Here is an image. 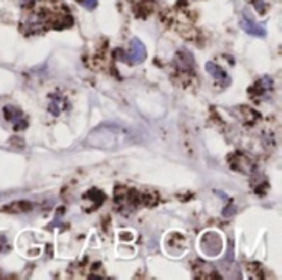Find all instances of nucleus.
Here are the masks:
<instances>
[{
    "label": "nucleus",
    "mask_w": 282,
    "mask_h": 280,
    "mask_svg": "<svg viewBox=\"0 0 282 280\" xmlns=\"http://www.w3.org/2000/svg\"><path fill=\"white\" fill-rule=\"evenodd\" d=\"M76 2H80L88 10H94L97 7V0H76Z\"/></svg>",
    "instance_id": "9d476101"
},
{
    "label": "nucleus",
    "mask_w": 282,
    "mask_h": 280,
    "mask_svg": "<svg viewBox=\"0 0 282 280\" xmlns=\"http://www.w3.org/2000/svg\"><path fill=\"white\" fill-rule=\"evenodd\" d=\"M132 134L131 132L122 127V125H101L96 130H93L88 137V144L97 147V149H119V147L127 145L129 142H132Z\"/></svg>",
    "instance_id": "f257e3e1"
},
{
    "label": "nucleus",
    "mask_w": 282,
    "mask_h": 280,
    "mask_svg": "<svg viewBox=\"0 0 282 280\" xmlns=\"http://www.w3.org/2000/svg\"><path fill=\"white\" fill-rule=\"evenodd\" d=\"M175 66H177L180 73H185V74L193 73V68H195L193 56L187 51H180L177 56H175Z\"/></svg>",
    "instance_id": "423d86ee"
},
{
    "label": "nucleus",
    "mask_w": 282,
    "mask_h": 280,
    "mask_svg": "<svg viewBox=\"0 0 282 280\" xmlns=\"http://www.w3.org/2000/svg\"><path fill=\"white\" fill-rule=\"evenodd\" d=\"M205 69H207V73L213 78L218 84H220V88H228L229 84H231V76L224 71V69L220 66V65H216V63L213 61H208L207 65H205Z\"/></svg>",
    "instance_id": "39448f33"
},
{
    "label": "nucleus",
    "mask_w": 282,
    "mask_h": 280,
    "mask_svg": "<svg viewBox=\"0 0 282 280\" xmlns=\"http://www.w3.org/2000/svg\"><path fill=\"white\" fill-rule=\"evenodd\" d=\"M33 205L28 201H18V203H12V205L2 208L4 213H22V211H28V209H32Z\"/></svg>",
    "instance_id": "1a4fd4ad"
},
{
    "label": "nucleus",
    "mask_w": 282,
    "mask_h": 280,
    "mask_svg": "<svg viewBox=\"0 0 282 280\" xmlns=\"http://www.w3.org/2000/svg\"><path fill=\"white\" fill-rule=\"evenodd\" d=\"M254 7L258 9L259 13H266V4L263 2V0H254Z\"/></svg>",
    "instance_id": "9b49d317"
},
{
    "label": "nucleus",
    "mask_w": 282,
    "mask_h": 280,
    "mask_svg": "<svg viewBox=\"0 0 282 280\" xmlns=\"http://www.w3.org/2000/svg\"><path fill=\"white\" fill-rule=\"evenodd\" d=\"M274 89V81L272 78H269V76H264V78H261L254 86L251 88L249 93L252 96H256V97H263L266 96L267 93H271V91Z\"/></svg>",
    "instance_id": "0eeeda50"
},
{
    "label": "nucleus",
    "mask_w": 282,
    "mask_h": 280,
    "mask_svg": "<svg viewBox=\"0 0 282 280\" xmlns=\"http://www.w3.org/2000/svg\"><path fill=\"white\" fill-rule=\"evenodd\" d=\"M239 25H241V28L243 30L248 33V35H251V37H258V38H264L266 35H267V32H266V28L261 25V23H258L254 18H252L248 12H243V15H241V22H239Z\"/></svg>",
    "instance_id": "20e7f679"
},
{
    "label": "nucleus",
    "mask_w": 282,
    "mask_h": 280,
    "mask_svg": "<svg viewBox=\"0 0 282 280\" xmlns=\"http://www.w3.org/2000/svg\"><path fill=\"white\" fill-rule=\"evenodd\" d=\"M66 107H68V102H66L65 97L60 96V94L52 96V101H50V104H48V110H50L52 116L58 117L63 112V109H66Z\"/></svg>",
    "instance_id": "6e6552de"
},
{
    "label": "nucleus",
    "mask_w": 282,
    "mask_h": 280,
    "mask_svg": "<svg viewBox=\"0 0 282 280\" xmlns=\"http://www.w3.org/2000/svg\"><path fill=\"white\" fill-rule=\"evenodd\" d=\"M4 119L7 122H10L13 125V130H25L28 127V121L23 116V112L15 106H5L2 109Z\"/></svg>",
    "instance_id": "7ed1b4c3"
},
{
    "label": "nucleus",
    "mask_w": 282,
    "mask_h": 280,
    "mask_svg": "<svg viewBox=\"0 0 282 280\" xmlns=\"http://www.w3.org/2000/svg\"><path fill=\"white\" fill-rule=\"evenodd\" d=\"M119 54H122V60L129 65H140L144 63L147 58V50H145V45L140 41L139 38H132L131 43H129V51L127 53H122L121 50H117Z\"/></svg>",
    "instance_id": "f03ea898"
}]
</instances>
